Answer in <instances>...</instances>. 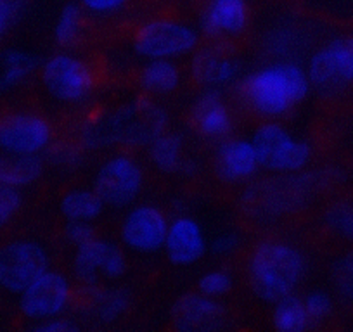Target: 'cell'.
I'll use <instances>...</instances> for the list:
<instances>
[{
  "label": "cell",
  "mask_w": 353,
  "mask_h": 332,
  "mask_svg": "<svg viewBox=\"0 0 353 332\" xmlns=\"http://www.w3.org/2000/svg\"><path fill=\"white\" fill-rule=\"evenodd\" d=\"M307 68L300 61H270L244 74L236 85L241 106L261 121H281L312 94Z\"/></svg>",
  "instance_id": "cell-1"
},
{
  "label": "cell",
  "mask_w": 353,
  "mask_h": 332,
  "mask_svg": "<svg viewBox=\"0 0 353 332\" xmlns=\"http://www.w3.org/2000/svg\"><path fill=\"white\" fill-rule=\"evenodd\" d=\"M308 260L296 244L279 237H265L248 249L244 277L258 301L274 304L294 294L305 282Z\"/></svg>",
  "instance_id": "cell-2"
},
{
  "label": "cell",
  "mask_w": 353,
  "mask_h": 332,
  "mask_svg": "<svg viewBox=\"0 0 353 332\" xmlns=\"http://www.w3.org/2000/svg\"><path fill=\"white\" fill-rule=\"evenodd\" d=\"M40 83L52 101L66 106H80L97 89V71L90 61L63 50L47 57L39 70Z\"/></svg>",
  "instance_id": "cell-3"
},
{
  "label": "cell",
  "mask_w": 353,
  "mask_h": 332,
  "mask_svg": "<svg viewBox=\"0 0 353 332\" xmlns=\"http://www.w3.org/2000/svg\"><path fill=\"white\" fill-rule=\"evenodd\" d=\"M132 50L144 61H175L194 54L201 32L173 18H154L141 23L132 35Z\"/></svg>",
  "instance_id": "cell-4"
},
{
  "label": "cell",
  "mask_w": 353,
  "mask_h": 332,
  "mask_svg": "<svg viewBox=\"0 0 353 332\" xmlns=\"http://www.w3.org/2000/svg\"><path fill=\"white\" fill-rule=\"evenodd\" d=\"M260 166L274 175L298 174L307 170L314 159V147L296 137L279 121H261L251 135Z\"/></svg>",
  "instance_id": "cell-5"
},
{
  "label": "cell",
  "mask_w": 353,
  "mask_h": 332,
  "mask_svg": "<svg viewBox=\"0 0 353 332\" xmlns=\"http://www.w3.org/2000/svg\"><path fill=\"white\" fill-rule=\"evenodd\" d=\"M54 125L30 107L0 110V152L11 156H42L54 144Z\"/></svg>",
  "instance_id": "cell-6"
},
{
  "label": "cell",
  "mask_w": 353,
  "mask_h": 332,
  "mask_svg": "<svg viewBox=\"0 0 353 332\" xmlns=\"http://www.w3.org/2000/svg\"><path fill=\"white\" fill-rule=\"evenodd\" d=\"M307 73L312 89L336 97L353 87V33L332 37L308 57Z\"/></svg>",
  "instance_id": "cell-7"
},
{
  "label": "cell",
  "mask_w": 353,
  "mask_h": 332,
  "mask_svg": "<svg viewBox=\"0 0 353 332\" xmlns=\"http://www.w3.org/2000/svg\"><path fill=\"white\" fill-rule=\"evenodd\" d=\"M50 262L46 244L32 237H11L0 242V289L19 296L50 269Z\"/></svg>",
  "instance_id": "cell-8"
},
{
  "label": "cell",
  "mask_w": 353,
  "mask_h": 332,
  "mask_svg": "<svg viewBox=\"0 0 353 332\" xmlns=\"http://www.w3.org/2000/svg\"><path fill=\"white\" fill-rule=\"evenodd\" d=\"M145 172L139 159L128 152H117L101 163L94 175L92 189L108 208H127L142 194Z\"/></svg>",
  "instance_id": "cell-9"
},
{
  "label": "cell",
  "mask_w": 353,
  "mask_h": 332,
  "mask_svg": "<svg viewBox=\"0 0 353 332\" xmlns=\"http://www.w3.org/2000/svg\"><path fill=\"white\" fill-rule=\"evenodd\" d=\"M71 272L83 289H94L104 282H117L128 272V260L120 244L97 236L90 242L74 247Z\"/></svg>",
  "instance_id": "cell-10"
},
{
  "label": "cell",
  "mask_w": 353,
  "mask_h": 332,
  "mask_svg": "<svg viewBox=\"0 0 353 332\" xmlns=\"http://www.w3.org/2000/svg\"><path fill=\"white\" fill-rule=\"evenodd\" d=\"M73 301L74 286L71 277L49 269L19 294L18 310L26 320L40 322L64 315Z\"/></svg>",
  "instance_id": "cell-11"
},
{
  "label": "cell",
  "mask_w": 353,
  "mask_h": 332,
  "mask_svg": "<svg viewBox=\"0 0 353 332\" xmlns=\"http://www.w3.org/2000/svg\"><path fill=\"white\" fill-rule=\"evenodd\" d=\"M168 225V215L159 206H132L120 223V242L135 255H158L165 247Z\"/></svg>",
  "instance_id": "cell-12"
},
{
  "label": "cell",
  "mask_w": 353,
  "mask_h": 332,
  "mask_svg": "<svg viewBox=\"0 0 353 332\" xmlns=\"http://www.w3.org/2000/svg\"><path fill=\"white\" fill-rule=\"evenodd\" d=\"M253 21L248 0H206L201 14V35L210 43L225 45L244 39Z\"/></svg>",
  "instance_id": "cell-13"
},
{
  "label": "cell",
  "mask_w": 353,
  "mask_h": 332,
  "mask_svg": "<svg viewBox=\"0 0 353 332\" xmlns=\"http://www.w3.org/2000/svg\"><path fill=\"white\" fill-rule=\"evenodd\" d=\"M260 168V159L251 138L229 137L216 142L213 170L219 182L225 185L246 184L256 177Z\"/></svg>",
  "instance_id": "cell-14"
},
{
  "label": "cell",
  "mask_w": 353,
  "mask_h": 332,
  "mask_svg": "<svg viewBox=\"0 0 353 332\" xmlns=\"http://www.w3.org/2000/svg\"><path fill=\"white\" fill-rule=\"evenodd\" d=\"M191 128L205 141L220 142L232 137L236 128L232 107L219 90H201L189 107Z\"/></svg>",
  "instance_id": "cell-15"
},
{
  "label": "cell",
  "mask_w": 353,
  "mask_h": 332,
  "mask_svg": "<svg viewBox=\"0 0 353 332\" xmlns=\"http://www.w3.org/2000/svg\"><path fill=\"white\" fill-rule=\"evenodd\" d=\"M191 73L201 90H222L236 87L243 74V64L237 57L230 56L222 45L212 43L194 52L191 64Z\"/></svg>",
  "instance_id": "cell-16"
},
{
  "label": "cell",
  "mask_w": 353,
  "mask_h": 332,
  "mask_svg": "<svg viewBox=\"0 0 353 332\" xmlns=\"http://www.w3.org/2000/svg\"><path fill=\"white\" fill-rule=\"evenodd\" d=\"M163 251L173 267L185 269L198 263L208 253V240L201 223L189 215L170 220Z\"/></svg>",
  "instance_id": "cell-17"
},
{
  "label": "cell",
  "mask_w": 353,
  "mask_h": 332,
  "mask_svg": "<svg viewBox=\"0 0 353 332\" xmlns=\"http://www.w3.org/2000/svg\"><path fill=\"white\" fill-rule=\"evenodd\" d=\"M225 322V304L199 291L184 294L172 308V324L179 331H219Z\"/></svg>",
  "instance_id": "cell-18"
},
{
  "label": "cell",
  "mask_w": 353,
  "mask_h": 332,
  "mask_svg": "<svg viewBox=\"0 0 353 332\" xmlns=\"http://www.w3.org/2000/svg\"><path fill=\"white\" fill-rule=\"evenodd\" d=\"M261 45L272 61H298L312 45V37L307 26L296 19L288 18L267 28Z\"/></svg>",
  "instance_id": "cell-19"
},
{
  "label": "cell",
  "mask_w": 353,
  "mask_h": 332,
  "mask_svg": "<svg viewBox=\"0 0 353 332\" xmlns=\"http://www.w3.org/2000/svg\"><path fill=\"white\" fill-rule=\"evenodd\" d=\"M39 57L25 49H0V94H11L39 73Z\"/></svg>",
  "instance_id": "cell-20"
},
{
  "label": "cell",
  "mask_w": 353,
  "mask_h": 332,
  "mask_svg": "<svg viewBox=\"0 0 353 332\" xmlns=\"http://www.w3.org/2000/svg\"><path fill=\"white\" fill-rule=\"evenodd\" d=\"M145 149H148L149 163L159 174L176 175L188 166L184 138L175 132H159L151 138Z\"/></svg>",
  "instance_id": "cell-21"
},
{
  "label": "cell",
  "mask_w": 353,
  "mask_h": 332,
  "mask_svg": "<svg viewBox=\"0 0 353 332\" xmlns=\"http://www.w3.org/2000/svg\"><path fill=\"white\" fill-rule=\"evenodd\" d=\"M182 83V71L175 61H145L137 73V85L145 96L165 97L179 90Z\"/></svg>",
  "instance_id": "cell-22"
},
{
  "label": "cell",
  "mask_w": 353,
  "mask_h": 332,
  "mask_svg": "<svg viewBox=\"0 0 353 332\" xmlns=\"http://www.w3.org/2000/svg\"><path fill=\"white\" fill-rule=\"evenodd\" d=\"M108 206L94 189H68L59 199V213L64 220L73 222H97Z\"/></svg>",
  "instance_id": "cell-23"
},
{
  "label": "cell",
  "mask_w": 353,
  "mask_h": 332,
  "mask_svg": "<svg viewBox=\"0 0 353 332\" xmlns=\"http://www.w3.org/2000/svg\"><path fill=\"white\" fill-rule=\"evenodd\" d=\"M43 174L42 156H11L0 152V184L16 189L32 187Z\"/></svg>",
  "instance_id": "cell-24"
},
{
  "label": "cell",
  "mask_w": 353,
  "mask_h": 332,
  "mask_svg": "<svg viewBox=\"0 0 353 332\" xmlns=\"http://www.w3.org/2000/svg\"><path fill=\"white\" fill-rule=\"evenodd\" d=\"M90 291V303L88 311L101 324H113L121 320L128 311L132 303V296L123 287H94Z\"/></svg>",
  "instance_id": "cell-25"
},
{
  "label": "cell",
  "mask_w": 353,
  "mask_h": 332,
  "mask_svg": "<svg viewBox=\"0 0 353 332\" xmlns=\"http://www.w3.org/2000/svg\"><path fill=\"white\" fill-rule=\"evenodd\" d=\"M87 33V12L78 2H68L61 9L54 25V40L64 50H71L83 40Z\"/></svg>",
  "instance_id": "cell-26"
},
{
  "label": "cell",
  "mask_w": 353,
  "mask_h": 332,
  "mask_svg": "<svg viewBox=\"0 0 353 332\" xmlns=\"http://www.w3.org/2000/svg\"><path fill=\"white\" fill-rule=\"evenodd\" d=\"M270 318L274 327L281 332H301L314 327L303 300L296 293L276 301Z\"/></svg>",
  "instance_id": "cell-27"
},
{
  "label": "cell",
  "mask_w": 353,
  "mask_h": 332,
  "mask_svg": "<svg viewBox=\"0 0 353 332\" xmlns=\"http://www.w3.org/2000/svg\"><path fill=\"white\" fill-rule=\"evenodd\" d=\"M322 225L331 236L353 246V201L334 203L322 215Z\"/></svg>",
  "instance_id": "cell-28"
},
{
  "label": "cell",
  "mask_w": 353,
  "mask_h": 332,
  "mask_svg": "<svg viewBox=\"0 0 353 332\" xmlns=\"http://www.w3.org/2000/svg\"><path fill=\"white\" fill-rule=\"evenodd\" d=\"M331 282L341 300L353 304V249L343 253L331 265Z\"/></svg>",
  "instance_id": "cell-29"
},
{
  "label": "cell",
  "mask_w": 353,
  "mask_h": 332,
  "mask_svg": "<svg viewBox=\"0 0 353 332\" xmlns=\"http://www.w3.org/2000/svg\"><path fill=\"white\" fill-rule=\"evenodd\" d=\"M25 209L21 189L0 184V234L11 229Z\"/></svg>",
  "instance_id": "cell-30"
},
{
  "label": "cell",
  "mask_w": 353,
  "mask_h": 332,
  "mask_svg": "<svg viewBox=\"0 0 353 332\" xmlns=\"http://www.w3.org/2000/svg\"><path fill=\"white\" fill-rule=\"evenodd\" d=\"M234 286H236V277L229 270L212 269L199 277L196 289L210 298L222 300V298L229 296L232 293Z\"/></svg>",
  "instance_id": "cell-31"
},
{
  "label": "cell",
  "mask_w": 353,
  "mask_h": 332,
  "mask_svg": "<svg viewBox=\"0 0 353 332\" xmlns=\"http://www.w3.org/2000/svg\"><path fill=\"white\" fill-rule=\"evenodd\" d=\"M303 300L305 308H307L308 315H310V320L314 325L324 324L334 313V300H332L331 294L324 289H314L308 291L305 296H301Z\"/></svg>",
  "instance_id": "cell-32"
},
{
  "label": "cell",
  "mask_w": 353,
  "mask_h": 332,
  "mask_svg": "<svg viewBox=\"0 0 353 332\" xmlns=\"http://www.w3.org/2000/svg\"><path fill=\"white\" fill-rule=\"evenodd\" d=\"M241 246H243V236L237 230H225L208 244V253L215 258H229L239 251Z\"/></svg>",
  "instance_id": "cell-33"
},
{
  "label": "cell",
  "mask_w": 353,
  "mask_h": 332,
  "mask_svg": "<svg viewBox=\"0 0 353 332\" xmlns=\"http://www.w3.org/2000/svg\"><path fill=\"white\" fill-rule=\"evenodd\" d=\"M30 0H0V43L8 39Z\"/></svg>",
  "instance_id": "cell-34"
},
{
  "label": "cell",
  "mask_w": 353,
  "mask_h": 332,
  "mask_svg": "<svg viewBox=\"0 0 353 332\" xmlns=\"http://www.w3.org/2000/svg\"><path fill=\"white\" fill-rule=\"evenodd\" d=\"M63 236L64 239L68 240V244L73 246L74 249V247L83 246V244L96 239L99 234H97L94 222H73V220H64Z\"/></svg>",
  "instance_id": "cell-35"
},
{
  "label": "cell",
  "mask_w": 353,
  "mask_h": 332,
  "mask_svg": "<svg viewBox=\"0 0 353 332\" xmlns=\"http://www.w3.org/2000/svg\"><path fill=\"white\" fill-rule=\"evenodd\" d=\"M83 11L96 18H111L128 8L130 0H78Z\"/></svg>",
  "instance_id": "cell-36"
},
{
  "label": "cell",
  "mask_w": 353,
  "mask_h": 332,
  "mask_svg": "<svg viewBox=\"0 0 353 332\" xmlns=\"http://www.w3.org/2000/svg\"><path fill=\"white\" fill-rule=\"evenodd\" d=\"M35 331L40 332H68V331H77L78 325L73 324V320L66 317H54L47 318V320H40L35 324Z\"/></svg>",
  "instance_id": "cell-37"
},
{
  "label": "cell",
  "mask_w": 353,
  "mask_h": 332,
  "mask_svg": "<svg viewBox=\"0 0 353 332\" xmlns=\"http://www.w3.org/2000/svg\"><path fill=\"white\" fill-rule=\"evenodd\" d=\"M348 2H350V4H352V6H353V0H348Z\"/></svg>",
  "instance_id": "cell-38"
}]
</instances>
